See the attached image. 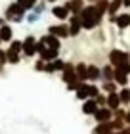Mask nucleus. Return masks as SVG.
<instances>
[{
	"label": "nucleus",
	"instance_id": "c85d7f7f",
	"mask_svg": "<svg viewBox=\"0 0 130 134\" xmlns=\"http://www.w3.org/2000/svg\"><path fill=\"white\" fill-rule=\"evenodd\" d=\"M19 4L23 6V8H33V6L36 4V0H19Z\"/></svg>",
	"mask_w": 130,
	"mask_h": 134
},
{
	"label": "nucleus",
	"instance_id": "a19ab883",
	"mask_svg": "<svg viewBox=\"0 0 130 134\" xmlns=\"http://www.w3.org/2000/svg\"><path fill=\"white\" fill-rule=\"evenodd\" d=\"M50 2H54V0H50Z\"/></svg>",
	"mask_w": 130,
	"mask_h": 134
},
{
	"label": "nucleus",
	"instance_id": "79ce46f5",
	"mask_svg": "<svg viewBox=\"0 0 130 134\" xmlns=\"http://www.w3.org/2000/svg\"><path fill=\"white\" fill-rule=\"evenodd\" d=\"M0 40H2V38H0Z\"/></svg>",
	"mask_w": 130,
	"mask_h": 134
},
{
	"label": "nucleus",
	"instance_id": "a878e982",
	"mask_svg": "<svg viewBox=\"0 0 130 134\" xmlns=\"http://www.w3.org/2000/svg\"><path fill=\"white\" fill-rule=\"evenodd\" d=\"M117 69H119V71H122V73H126V75H130V62L126 59V62L119 63V65H117Z\"/></svg>",
	"mask_w": 130,
	"mask_h": 134
},
{
	"label": "nucleus",
	"instance_id": "20e7f679",
	"mask_svg": "<svg viewBox=\"0 0 130 134\" xmlns=\"http://www.w3.org/2000/svg\"><path fill=\"white\" fill-rule=\"evenodd\" d=\"M94 115H96V121H98V123H109V119H111V115H113V111H111V109H107V107H100Z\"/></svg>",
	"mask_w": 130,
	"mask_h": 134
},
{
	"label": "nucleus",
	"instance_id": "58836bf2",
	"mask_svg": "<svg viewBox=\"0 0 130 134\" xmlns=\"http://www.w3.org/2000/svg\"><path fill=\"white\" fill-rule=\"evenodd\" d=\"M125 6H126V8H128V6H130V0H125Z\"/></svg>",
	"mask_w": 130,
	"mask_h": 134
},
{
	"label": "nucleus",
	"instance_id": "4be33fe9",
	"mask_svg": "<svg viewBox=\"0 0 130 134\" xmlns=\"http://www.w3.org/2000/svg\"><path fill=\"white\" fill-rule=\"evenodd\" d=\"M21 48H23V44H21V42L14 40V42L10 44V50H8V54H19V52H21Z\"/></svg>",
	"mask_w": 130,
	"mask_h": 134
},
{
	"label": "nucleus",
	"instance_id": "f257e3e1",
	"mask_svg": "<svg viewBox=\"0 0 130 134\" xmlns=\"http://www.w3.org/2000/svg\"><path fill=\"white\" fill-rule=\"evenodd\" d=\"M100 19H101V14L96 6H88V8H84L80 12V21H82V27H86V29L96 27L100 23Z\"/></svg>",
	"mask_w": 130,
	"mask_h": 134
},
{
	"label": "nucleus",
	"instance_id": "0eeeda50",
	"mask_svg": "<svg viewBox=\"0 0 130 134\" xmlns=\"http://www.w3.org/2000/svg\"><path fill=\"white\" fill-rule=\"evenodd\" d=\"M50 35L58 36V38H63V36H69L71 31L67 27H63V25H55V27H50Z\"/></svg>",
	"mask_w": 130,
	"mask_h": 134
},
{
	"label": "nucleus",
	"instance_id": "7ed1b4c3",
	"mask_svg": "<svg viewBox=\"0 0 130 134\" xmlns=\"http://www.w3.org/2000/svg\"><path fill=\"white\" fill-rule=\"evenodd\" d=\"M63 81L67 84L77 81V69L73 67V63H65V67H63Z\"/></svg>",
	"mask_w": 130,
	"mask_h": 134
},
{
	"label": "nucleus",
	"instance_id": "bb28decb",
	"mask_svg": "<svg viewBox=\"0 0 130 134\" xmlns=\"http://www.w3.org/2000/svg\"><path fill=\"white\" fill-rule=\"evenodd\" d=\"M98 77H100V71H98L94 65H90V67H88V79L94 81V79H98Z\"/></svg>",
	"mask_w": 130,
	"mask_h": 134
},
{
	"label": "nucleus",
	"instance_id": "9d476101",
	"mask_svg": "<svg viewBox=\"0 0 130 134\" xmlns=\"http://www.w3.org/2000/svg\"><path fill=\"white\" fill-rule=\"evenodd\" d=\"M113 19H115V23H117V25H119L121 29L130 27V14H121V15L113 17Z\"/></svg>",
	"mask_w": 130,
	"mask_h": 134
},
{
	"label": "nucleus",
	"instance_id": "6e6552de",
	"mask_svg": "<svg viewBox=\"0 0 130 134\" xmlns=\"http://www.w3.org/2000/svg\"><path fill=\"white\" fill-rule=\"evenodd\" d=\"M121 96L119 94H115V92H111L109 96H107V105H109V109H119V105H121Z\"/></svg>",
	"mask_w": 130,
	"mask_h": 134
},
{
	"label": "nucleus",
	"instance_id": "4c0bfd02",
	"mask_svg": "<svg viewBox=\"0 0 130 134\" xmlns=\"http://www.w3.org/2000/svg\"><path fill=\"white\" fill-rule=\"evenodd\" d=\"M0 62H2V63L6 62V56H4V52H2V50H0Z\"/></svg>",
	"mask_w": 130,
	"mask_h": 134
},
{
	"label": "nucleus",
	"instance_id": "5701e85b",
	"mask_svg": "<svg viewBox=\"0 0 130 134\" xmlns=\"http://www.w3.org/2000/svg\"><path fill=\"white\" fill-rule=\"evenodd\" d=\"M0 38H2V40H10L12 38V29L4 25L2 29H0Z\"/></svg>",
	"mask_w": 130,
	"mask_h": 134
},
{
	"label": "nucleus",
	"instance_id": "412c9836",
	"mask_svg": "<svg viewBox=\"0 0 130 134\" xmlns=\"http://www.w3.org/2000/svg\"><path fill=\"white\" fill-rule=\"evenodd\" d=\"M67 10H69L67 6H65V8H59V6H58V8H54V15L59 17V19H65V17H67Z\"/></svg>",
	"mask_w": 130,
	"mask_h": 134
},
{
	"label": "nucleus",
	"instance_id": "473e14b6",
	"mask_svg": "<svg viewBox=\"0 0 130 134\" xmlns=\"http://www.w3.org/2000/svg\"><path fill=\"white\" fill-rule=\"evenodd\" d=\"M96 96H98V88L94 84H90V98H96Z\"/></svg>",
	"mask_w": 130,
	"mask_h": 134
},
{
	"label": "nucleus",
	"instance_id": "72a5a7b5",
	"mask_svg": "<svg viewBox=\"0 0 130 134\" xmlns=\"http://www.w3.org/2000/svg\"><path fill=\"white\" fill-rule=\"evenodd\" d=\"M96 102H98V105H105V102H107V100H105L103 96H98V100H96Z\"/></svg>",
	"mask_w": 130,
	"mask_h": 134
},
{
	"label": "nucleus",
	"instance_id": "a211bd4d",
	"mask_svg": "<svg viewBox=\"0 0 130 134\" xmlns=\"http://www.w3.org/2000/svg\"><path fill=\"white\" fill-rule=\"evenodd\" d=\"M121 6H125V0H113V2H109V14L115 15Z\"/></svg>",
	"mask_w": 130,
	"mask_h": 134
},
{
	"label": "nucleus",
	"instance_id": "1a4fd4ad",
	"mask_svg": "<svg viewBox=\"0 0 130 134\" xmlns=\"http://www.w3.org/2000/svg\"><path fill=\"white\" fill-rule=\"evenodd\" d=\"M98 111V102L96 100H88V102H84V105H82V113L86 115H94Z\"/></svg>",
	"mask_w": 130,
	"mask_h": 134
},
{
	"label": "nucleus",
	"instance_id": "ddd939ff",
	"mask_svg": "<svg viewBox=\"0 0 130 134\" xmlns=\"http://www.w3.org/2000/svg\"><path fill=\"white\" fill-rule=\"evenodd\" d=\"M80 27H82V21H80V17H73V19H71V27H69L71 35H73V36H75V35H78Z\"/></svg>",
	"mask_w": 130,
	"mask_h": 134
},
{
	"label": "nucleus",
	"instance_id": "dca6fc26",
	"mask_svg": "<svg viewBox=\"0 0 130 134\" xmlns=\"http://www.w3.org/2000/svg\"><path fill=\"white\" fill-rule=\"evenodd\" d=\"M113 132V125L111 123H100V126L96 129V134H111Z\"/></svg>",
	"mask_w": 130,
	"mask_h": 134
},
{
	"label": "nucleus",
	"instance_id": "39448f33",
	"mask_svg": "<svg viewBox=\"0 0 130 134\" xmlns=\"http://www.w3.org/2000/svg\"><path fill=\"white\" fill-rule=\"evenodd\" d=\"M23 52H25V56H33L36 52V40L35 36H27L25 42H23Z\"/></svg>",
	"mask_w": 130,
	"mask_h": 134
},
{
	"label": "nucleus",
	"instance_id": "e433bc0d",
	"mask_svg": "<svg viewBox=\"0 0 130 134\" xmlns=\"http://www.w3.org/2000/svg\"><path fill=\"white\" fill-rule=\"evenodd\" d=\"M125 121H126V123H130V109H128L126 115H125Z\"/></svg>",
	"mask_w": 130,
	"mask_h": 134
},
{
	"label": "nucleus",
	"instance_id": "b1692460",
	"mask_svg": "<svg viewBox=\"0 0 130 134\" xmlns=\"http://www.w3.org/2000/svg\"><path fill=\"white\" fill-rule=\"evenodd\" d=\"M77 73H78L80 79H88V69L84 67V63H78L77 65Z\"/></svg>",
	"mask_w": 130,
	"mask_h": 134
},
{
	"label": "nucleus",
	"instance_id": "423d86ee",
	"mask_svg": "<svg viewBox=\"0 0 130 134\" xmlns=\"http://www.w3.org/2000/svg\"><path fill=\"white\" fill-rule=\"evenodd\" d=\"M23 10H25V8H23L21 4H14V6H10V8H8V12H6V14H8L10 19H12V17H15V21H19Z\"/></svg>",
	"mask_w": 130,
	"mask_h": 134
},
{
	"label": "nucleus",
	"instance_id": "aec40b11",
	"mask_svg": "<svg viewBox=\"0 0 130 134\" xmlns=\"http://www.w3.org/2000/svg\"><path fill=\"white\" fill-rule=\"evenodd\" d=\"M96 8L100 10V14L103 15L105 12H109V2L107 0H98V4H96Z\"/></svg>",
	"mask_w": 130,
	"mask_h": 134
},
{
	"label": "nucleus",
	"instance_id": "f03ea898",
	"mask_svg": "<svg viewBox=\"0 0 130 134\" xmlns=\"http://www.w3.org/2000/svg\"><path fill=\"white\" fill-rule=\"evenodd\" d=\"M109 59H111V63L117 67L119 63H122V62H126V59H130V56H128L126 52H122V50H113V52L109 54Z\"/></svg>",
	"mask_w": 130,
	"mask_h": 134
},
{
	"label": "nucleus",
	"instance_id": "2f4dec72",
	"mask_svg": "<svg viewBox=\"0 0 130 134\" xmlns=\"http://www.w3.org/2000/svg\"><path fill=\"white\" fill-rule=\"evenodd\" d=\"M125 115H126V113L122 111V109H115V117H117V119H125Z\"/></svg>",
	"mask_w": 130,
	"mask_h": 134
},
{
	"label": "nucleus",
	"instance_id": "7c9ffc66",
	"mask_svg": "<svg viewBox=\"0 0 130 134\" xmlns=\"http://www.w3.org/2000/svg\"><path fill=\"white\" fill-rule=\"evenodd\" d=\"M8 59L12 63H17V62H19V56H17V54H8Z\"/></svg>",
	"mask_w": 130,
	"mask_h": 134
},
{
	"label": "nucleus",
	"instance_id": "c9c22d12",
	"mask_svg": "<svg viewBox=\"0 0 130 134\" xmlns=\"http://www.w3.org/2000/svg\"><path fill=\"white\" fill-rule=\"evenodd\" d=\"M121 134H130V126H125V129L121 130Z\"/></svg>",
	"mask_w": 130,
	"mask_h": 134
},
{
	"label": "nucleus",
	"instance_id": "393cba45",
	"mask_svg": "<svg viewBox=\"0 0 130 134\" xmlns=\"http://www.w3.org/2000/svg\"><path fill=\"white\" fill-rule=\"evenodd\" d=\"M119 96H121V102L122 103H130V90L128 88H122Z\"/></svg>",
	"mask_w": 130,
	"mask_h": 134
},
{
	"label": "nucleus",
	"instance_id": "2eb2a0df",
	"mask_svg": "<svg viewBox=\"0 0 130 134\" xmlns=\"http://www.w3.org/2000/svg\"><path fill=\"white\" fill-rule=\"evenodd\" d=\"M113 79H115L117 84H122V86L128 82V75H126V73H122V71H119V69H115V77Z\"/></svg>",
	"mask_w": 130,
	"mask_h": 134
},
{
	"label": "nucleus",
	"instance_id": "6ab92c4d",
	"mask_svg": "<svg viewBox=\"0 0 130 134\" xmlns=\"http://www.w3.org/2000/svg\"><path fill=\"white\" fill-rule=\"evenodd\" d=\"M65 63L61 62V59H52V63L46 67V71H58V69H63Z\"/></svg>",
	"mask_w": 130,
	"mask_h": 134
},
{
	"label": "nucleus",
	"instance_id": "f3484780",
	"mask_svg": "<svg viewBox=\"0 0 130 134\" xmlns=\"http://www.w3.org/2000/svg\"><path fill=\"white\" fill-rule=\"evenodd\" d=\"M42 40H44L50 48H59V40H58V36H54V35H48V36H44Z\"/></svg>",
	"mask_w": 130,
	"mask_h": 134
},
{
	"label": "nucleus",
	"instance_id": "cd10ccee",
	"mask_svg": "<svg viewBox=\"0 0 130 134\" xmlns=\"http://www.w3.org/2000/svg\"><path fill=\"white\" fill-rule=\"evenodd\" d=\"M101 75H103V79H105V81H111V79L115 77V73L111 71V67H105V69L101 71Z\"/></svg>",
	"mask_w": 130,
	"mask_h": 134
},
{
	"label": "nucleus",
	"instance_id": "f704fd0d",
	"mask_svg": "<svg viewBox=\"0 0 130 134\" xmlns=\"http://www.w3.org/2000/svg\"><path fill=\"white\" fill-rule=\"evenodd\" d=\"M46 67H48V65H44V62H38V63H36V69H38V71L46 69Z\"/></svg>",
	"mask_w": 130,
	"mask_h": 134
},
{
	"label": "nucleus",
	"instance_id": "f8f14e48",
	"mask_svg": "<svg viewBox=\"0 0 130 134\" xmlns=\"http://www.w3.org/2000/svg\"><path fill=\"white\" fill-rule=\"evenodd\" d=\"M42 59H55L58 58V48H44V50L40 52Z\"/></svg>",
	"mask_w": 130,
	"mask_h": 134
},
{
	"label": "nucleus",
	"instance_id": "ea45409f",
	"mask_svg": "<svg viewBox=\"0 0 130 134\" xmlns=\"http://www.w3.org/2000/svg\"><path fill=\"white\" fill-rule=\"evenodd\" d=\"M0 71H2V62H0Z\"/></svg>",
	"mask_w": 130,
	"mask_h": 134
},
{
	"label": "nucleus",
	"instance_id": "9b49d317",
	"mask_svg": "<svg viewBox=\"0 0 130 134\" xmlns=\"http://www.w3.org/2000/svg\"><path fill=\"white\" fill-rule=\"evenodd\" d=\"M77 98H80V100L90 98V86L88 84H80V86L77 88Z\"/></svg>",
	"mask_w": 130,
	"mask_h": 134
},
{
	"label": "nucleus",
	"instance_id": "4468645a",
	"mask_svg": "<svg viewBox=\"0 0 130 134\" xmlns=\"http://www.w3.org/2000/svg\"><path fill=\"white\" fill-rule=\"evenodd\" d=\"M67 8L71 12H75V14H80L84 8H82V0H69V4H67Z\"/></svg>",
	"mask_w": 130,
	"mask_h": 134
},
{
	"label": "nucleus",
	"instance_id": "c756f323",
	"mask_svg": "<svg viewBox=\"0 0 130 134\" xmlns=\"http://www.w3.org/2000/svg\"><path fill=\"white\" fill-rule=\"evenodd\" d=\"M103 88L107 90V92H115V82H111V81H107L103 84Z\"/></svg>",
	"mask_w": 130,
	"mask_h": 134
}]
</instances>
